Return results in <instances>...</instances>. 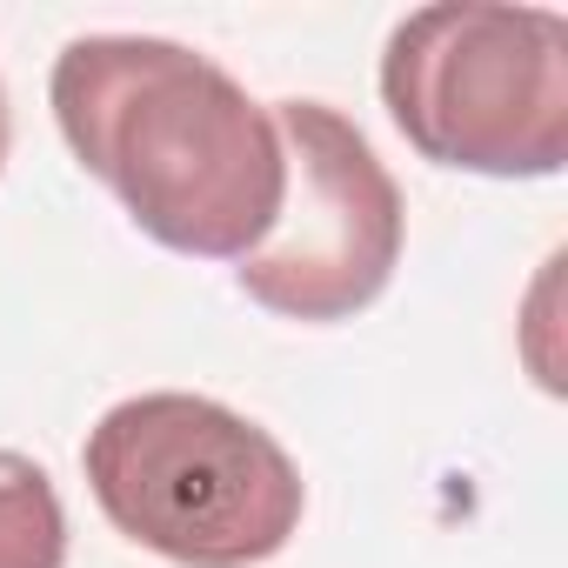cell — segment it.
Returning <instances> with one entry per match:
<instances>
[{"label": "cell", "instance_id": "cell-6", "mask_svg": "<svg viewBox=\"0 0 568 568\" xmlns=\"http://www.w3.org/2000/svg\"><path fill=\"white\" fill-rule=\"evenodd\" d=\"M8 141H14V114H8V88H0V168H8Z\"/></svg>", "mask_w": 568, "mask_h": 568}, {"label": "cell", "instance_id": "cell-3", "mask_svg": "<svg viewBox=\"0 0 568 568\" xmlns=\"http://www.w3.org/2000/svg\"><path fill=\"white\" fill-rule=\"evenodd\" d=\"M382 108L435 168L541 181L568 161V21L555 8L442 0L395 21Z\"/></svg>", "mask_w": 568, "mask_h": 568}, {"label": "cell", "instance_id": "cell-2", "mask_svg": "<svg viewBox=\"0 0 568 568\" xmlns=\"http://www.w3.org/2000/svg\"><path fill=\"white\" fill-rule=\"evenodd\" d=\"M81 468L101 515L181 568L274 561L308 508L302 468L261 422L181 388L114 402L88 428Z\"/></svg>", "mask_w": 568, "mask_h": 568}, {"label": "cell", "instance_id": "cell-5", "mask_svg": "<svg viewBox=\"0 0 568 568\" xmlns=\"http://www.w3.org/2000/svg\"><path fill=\"white\" fill-rule=\"evenodd\" d=\"M68 561V508L41 462L0 448V568H61Z\"/></svg>", "mask_w": 568, "mask_h": 568}, {"label": "cell", "instance_id": "cell-1", "mask_svg": "<svg viewBox=\"0 0 568 568\" xmlns=\"http://www.w3.org/2000/svg\"><path fill=\"white\" fill-rule=\"evenodd\" d=\"M48 101L74 161L161 247L241 261L267 241L288 187L281 128L221 61L161 34H81Z\"/></svg>", "mask_w": 568, "mask_h": 568}, {"label": "cell", "instance_id": "cell-4", "mask_svg": "<svg viewBox=\"0 0 568 568\" xmlns=\"http://www.w3.org/2000/svg\"><path fill=\"white\" fill-rule=\"evenodd\" d=\"M267 114L281 128L288 187L267 241L234 261V281L281 322H348L402 261V187L328 101H274Z\"/></svg>", "mask_w": 568, "mask_h": 568}]
</instances>
